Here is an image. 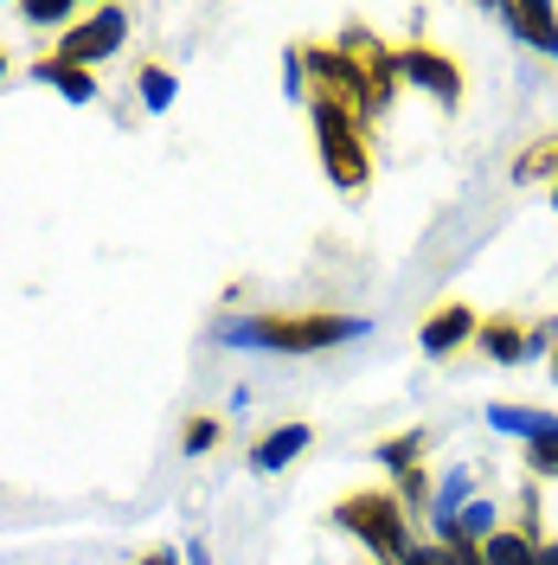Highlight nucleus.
<instances>
[{
  "label": "nucleus",
  "mask_w": 558,
  "mask_h": 565,
  "mask_svg": "<svg viewBox=\"0 0 558 565\" xmlns=\"http://www.w3.org/2000/svg\"><path fill=\"white\" fill-rule=\"evenodd\" d=\"M482 565H539V546L521 527H494L482 540Z\"/></svg>",
  "instance_id": "9d476101"
},
{
  "label": "nucleus",
  "mask_w": 558,
  "mask_h": 565,
  "mask_svg": "<svg viewBox=\"0 0 558 565\" xmlns=\"http://www.w3.org/2000/svg\"><path fill=\"white\" fill-rule=\"evenodd\" d=\"M20 13H26V20H39V26H45V20H71V7H65V0H26Z\"/></svg>",
  "instance_id": "6ab92c4d"
},
{
  "label": "nucleus",
  "mask_w": 558,
  "mask_h": 565,
  "mask_svg": "<svg viewBox=\"0 0 558 565\" xmlns=\"http://www.w3.org/2000/svg\"><path fill=\"white\" fill-rule=\"evenodd\" d=\"M539 565H558V540L552 546H539Z\"/></svg>",
  "instance_id": "4be33fe9"
},
{
  "label": "nucleus",
  "mask_w": 558,
  "mask_h": 565,
  "mask_svg": "<svg viewBox=\"0 0 558 565\" xmlns=\"http://www.w3.org/2000/svg\"><path fill=\"white\" fill-rule=\"evenodd\" d=\"M552 206H558V180H552Z\"/></svg>",
  "instance_id": "b1692460"
},
{
  "label": "nucleus",
  "mask_w": 558,
  "mask_h": 565,
  "mask_svg": "<svg viewBox=\"0 0 558 565\" xmlns=\"http://www.w3.org/2000/svg\"><path fill=\"white\" fill-rule=\"evenodd\" d=\"M212 444H218V424H212V418L186 424V450H193V457H200V450H212Z\"/></svg>",
  "instance_id": "a211bd4d"
},
{
  "label": "nucleus",
  "mask_w": 558,
  "mask_h": 565,
  "mask_svg": "<svg viewBox=\"0 0 558 565\" xmlns=\"http://www.w3.org/2000/svg\"><path fill=\"white\" fill-rule=\"evenodd\" d=\"M314 129H321V154H328V180L341 193H360L373 180V154H366V136H360V116L334 104H314Z\"/></svg>",
  "instance_id": "7ed1b4c3"
},
{
  "label": "nucleus",
  "mask_w": 558,
  "mask_h": 565,
  "mask_svg": "<svg viewBox=\"0 0 558 565\" xmlns=\"http://www.w3.org/2000/svg\"><path fill=\"white\" fill-rule=\"evenodd\" d=\"M186 565H212V559H206V546H200V540L186 546Z\"/></svg>",
  "instance_id": "412c9836"
},
{
  "label": "nucleus",
  "mask_w": 558,
  "mask_h": 565,
  "mask_svg": "<svg viewBox=\"0 0 558 565\" xmlns=\"http://www.w3.org/2000/svg\"><path fill=\"white\" fill-rule=\"evenodd\" d=\"M398 565H455V553L443 546V540H437V546H411V553H405Z\"/></svg>",
  "instance_id": "f3484780"
},
{
  "label": "nucleus",
  "mask_w": 558,
  "mask_h": 565,
  "mask_svg": "<svg viewBox=\"0 0 558 565\" xmlns=\"http://www.w3.org/2000/svg\"><path fill=\"white\" fill-rule=\"evenodd\" d=\"M33 77H45V84H58V90H65L71 104H90V97H97V77H90V71H77V65H58L52 52H45V58L33 65Z\"/></svg>",
  "instance_id": "9b49d317"
},
{
  "label": "nucleus",
  "mask_w": 558,
  "mask_h": 565,
  "mask_svg": "<svg viewBox=\"0 0 558 565\" xmlns=\"http://www.w3.org/2000/svg\"><path fill=\"white\" fill-rule=\"evenodd\" d=\"M418 450H423V430H405V437L379 444V462L385 469H398V476H411V469H418Z\"/></svg>",
  "instance_id": "ddd939ff"
},
{
  "label": "nucleus",
  "mask_w": 558,
  "mask_h": 565,
  "mask_svg": "<svg viewBox=\"0 0 558 565\" xmlns=\"http://www.w3.org/2000/svg\"><path fill=\"white\" fill-rule=\"evenodd\" d=\"M552 168H558V141H539V154H526L514 174H521V180H539V174H552Z\"/></svg>",
  "instance_id": "2eb2a0df"
},
{
  "label": "nucleus",
  "mask_w": 558,
  "mask_h": 565,
  "mask_svg": "<svg viewBox=\"0 0 558 565\" xmlns=\"http://www.w3.org/2000/svg\"><path fill=\"white\" fill-rule=\"evenodd\" d=\"M475 341H482L494 360H507V366H514V360L526 353V334L514 328V321H482V334H475Z\"/></svg>",
  "instance_id": "f8f14e48"
},
{
  "label": "nucleus",
  "mask_w": 558,
  "mask_h": 565,
  "mask_svg": "<svg viewBox=\"0 0 558 565\" xmlns=\"http://www.w3.org/2000/svg\"><path fill=\"white\" fill-rule=\"evenodd\" d=\"M501 20H507V33H521L533 52L558 58V13L552 7H539V0H514V7H501Z\"/></svg>",
  "instance_id": "423d86ee"
},
{
  "label": "nucleus",
  "mask_w": 558,
  "mask_h": 565,
  "mask_svg": "<svg viewBox=\"0 0 558 565\" xmlns=\"http://www.w3.org/2000/svg\"><path fill=\"white\" fill-rule=\"evenodd\" d=\"M398 71H405L411 84H423L430 97H443V104H455V97H462V71H455L450 58H437V52H423V45L398 52Z\"/></svg>",
  "instance_id": "39448f33"
},
{
  "label": "nucleus",
  "mask_w": 558,
  "mask_h": 565,
  "mask_svg": "<svg viewBox=\"0 0 558 565\" xmlns=\"http://www.w3.org/2000/svg\"><path fill=\"white\" fill-rule=\"evenodd\" d=\"M482 334V321H475V309L469 302H450V309H437V316L423 321V353H455L462 341H475Z\"/></svg>",
  "instance_id": "0eeeda50"
},
{
  "label": "nucleus",
  "mask_w": 558,
  "mask_h": 565,
  "mask_svg": "<svg viewBox=\"0 0 558 565\" xmlns=\"http://www.w3.org/2000/svg\"><path fill=\"white\" fill-rule=\"evenodd\" d=\"M552 373H558V353H552Z\"/></svg>",
  "instance_id": "393cba45"
},
{
  "label": "nucleus",
  "mask_w": 558,
  "mask_h": 565,
  "mask_svg": "<svg viewBox=\"0 0 558 565\" xmlns=\"http://www.w3.org/2000/svg\"><path fill=\"white\" fill-rule=\"evenodd\" d=\"M353 334H366V321L353 316H250V321H225L218 341H238V348H270V353H321L341 348Z\"/></svg>",
  "instance_id": "f257e3e1"
},
{
  "label": "nucleus",
  "mask_w": 558,
  "mask_h": 565,
  "mask_svg": "<svg viewBox=\"0 0 558 565\" xmlns=\"http://www.w3.org/2000/svg\"><path fill=\"white\" fill-rule=\"evenodd\" d=\"M141 104H148V109H168V104H174V77H168L161 65L141 71Z\"/></svg>",
  "instance_id": "4468645a"
},
{
  "label": "nucleus",
  "mask_w": 558,
  "mask_h": 565,
  "mask_svg": "<svg viewBox=\"0 0 558 565\" xmlns=\"http://www.w3.org/2000/svg\"><path fill=\"white\" fill-rule=\"evenodd\" d=\"M309 444H314L309 424H282V430H270V437L250 450V469H257V476H277L282 462H296L302 450H309Z\"/></svg>",
  "instance_id": "6e6552de"
},
{
  "label": "nucleus",
  "mask_w": 558,
  "mask_h": 565,
  "mask_svg": "<svg viewBox=\"0 0 558 565\" xmlns=\"http://www.w3.org/2000/svg\"><path fill=\"white\" fill-rule=\"evenodd\" d=\"M334 527H347L360 533L379 559H405L411 553V533H405V501L398 494H385V489H366V494H347L341 508H334Z\"/></svg>",
  "instance_id": "f03ea898"
},
{
  "label": "nucleus",
  "mask_w": 558,
  "mask_h": 565,
  "mask_svg": "<svg viewBox=\"0 0 558 565\" xmlns=\"http://www.w3.org/2000/svg\"><path fill=\"white\" fill-rule=\"evenodd\" d=\"M136 565H180V559L168 553V546H154V553H148V559H136Z\"/></svg>",
  "instance_id": "aec40b11"
},
{
  "label": "nucleus",
  "mask_w": 558,
  "mask_h": 565,
  "mask_svg": "<svg viewBox=\"0 0 558 565\" xmlns=\"http://www.w3.org/2000/svg\"><path fill=\"white\" fill-rule=\"evenodd\" d=\"M526 462H533V476H558V437L533 444V450H526Z\"/></svg>",
  "instance_id": "dca6fc26"
},
{
  "label": "nucleus",
  "mask_w": 558,
  "mask_h": 565,
  "mask_svg": "<svg viewBox=\"0 0 558 565\" xmlns=\"http://www.w3.org/2000/svg\"><path fill=\"white\" fill-rule=\"evenodd\" d=\"M0 77H7V52H0Z\"/></svg>",
  "instance_id": "5701e85b"
},
{
  "label": "nucleus",
  "mask_w": 558,
  "mask_h": 565,
  "mask_svg": "<svg viewBox=\"0 0 558 565\" xmlns=\"http://www.w3.org/2000/svg\"><path fill=\"white\" fill-rule=\"evenodd\" d=\"M122 39H129V13H122V7H97L90 20H77V26L58 39V52H52V58H58V65H77V71L104 65Z\"/></svg>",
  "instance_id": "20e7f679"
},
{
  "label": "nucleus",
  "mask_w": 558,
  "mask_h": 565,
  "mask_svg": "<svg viewBox=\"0 0 558 565\" xmlns=\"http://www.w3.org/2000/svg\"><path fill=\"white\" fill-rule=\"evenodd\" d=\"M489 424L507 430V437H526V444L558 437V412H526V405H489Z\"/></svg>",
  "instance_id": "1a4fd4ad"
}]
</instances>
